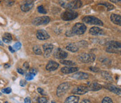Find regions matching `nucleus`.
<instances>
[{
    "instance_id": "f257e3e1",
    "label": "nucleus",
    "mask_w": 121,
    "mask_h": 103,
    "mask_svg": "<svg viewBox=\"0 0 121 103\" xmlns=\"http://www.w3.org/2000/svg\"><path fill=\"white\" fill-rule=\"evenodd\" d=\"M78 17V13L74 11L73 10H66L63 12L61 15V18L64 21H70L74 20Z\"/></svg>"
},
{
    "instance_id": "f03ea898",
    "label": "nucleus",
    "mask_w": 121,
    "mask_h": 103,
    "mask_svg": "<svg viewBox=\"0 0 121 103\" xmlns=\"http://www.w3.org/2000/svg\"><path fill=\"white\" fill-rule=\"evenodd\" d=\"M86 29H87V27L83 23H76L72 27L71 32L74 34L81 35V34H84L86 32Z\"/></svg>"
},
{
    "instance_id": "7ed1b4c3",
    "label": "nucleus",
    "mask_w": 121,
    "mask_h": 103,
    "mask_svg": "<svg viewBox=\"0 0 121 103\" xmlns=\"http://www.w3.org/2000/svg\"><path fill=\"white\" fill-rule=\"evenodd\" d=\"M70 88V83L68 82H64L61 83L60 85L57 88V95L61 98L63 95H64L66 92L69 91V89Z\"/></svg>"
},
{
    "instance_id": "20e7f679",
    "label": "nucleus",
    "mask_w": 121,
    "mask_h": 103,
    "mask_svg": "<svg viewBox=\"0 0 121 103\" xmlns=\"http://www.w3.org/2000/svg\"><path fill=\"white\" fill-rule=\"evenodd\" d=\"M83 22L86 23V24H90V25H101L102 26L103 22L98 19L97 18H95L94 16H86L83 18Z\"/></svg>"
},
{
    "instance_id": "39448f33",
    "label": "nucleus",
    "mask_w": 121,
    "mask_h": 103,
    "mask_svg": "<svg viewBox=\"0 0 121 103\" xmlns=\"http://www.w3.org/2000/svg\"><path fill=\"white\" fill-rule=\"evenodd\" d=\"M51 19L48 16H41V17H37L33 21L32 23L36 26H39L41 25H46L50 22Z\"/></svg>"
},
{
    "instance_id": "423d86ee",
    "label": "nucleus",
    "mask_w": 121,
    "mask_h": 103,
    "mask_svg": "<svg viewBox=\"0 0 121 103\" xmlns=\"http://www.w3.org/2000/svg\"><path fill=\"white\" fill-rule=\"evenodd\" d=\"M95 58H96L95 55L92 53H82L79 56V60L82 62H85V63L92 62L95 60Z\"/></svg>"
},
{
    "instance_id": "0eeeda50",
    "label": "nucleus",
    "mask_w": 121,
    "mask_h": 103,
    "mask_svg": "<svg viewBox=\"0 0 121 103\" xmlns=\"http://www.w3.org/2000/svg\"><path fill=\"white\" fill-rule=\"evenodd\" d=\"M88 88L87 86H79L74 88L72 91V93L75 95H84L88 92Z\"/></svg>"
},
{
    "instance_id": "6e6552de",
    "label": "nucleus",
    "mask_w": 121,
    "mask_h": 103,
    "mask_svg": "<svg viewBox=\"0 0 121 103\" xmlns=\"http://www.w3.org/2000/svg\"><path fill=\"white\" fill-rule=\"evenodd\" d=\"M81 6H82V1H73L68 3L64 7L69 8V10H73V9L79 8Z\"/></svg>"
},
{
    "instance_id": "1a4fd4ad",
    "label": "nucleus",
    "mask_w": 121,
    "mask_h": 103,
    "mask_svg": "<svg viewBox=\"0 0 121 103\" xmlns=\"http://www.w3.org/2000/svg\"><path fill=\"white\" fill-rule=\"evenodd\" d=\"M36 37L39 40H46L50 37V35L46 30L39 29L36 32Z\"/></svg>"
},
{
    "instance_id": "9d476101",
    "label": "nucleus",
    "mask_w": 121,
    "mask_h": 103,
    "mask_svg": "<svg viewBox=\"0 0 121 103\" xmlns=\"http://www.w3.org/2000/svg\"><path fill=\"white\" fill-rule=\"evenodd\" d=\"M25 2H26V3L21 5V7H20L21 10L23 12H28L34 7V3H33L34 1H26Z\"/></svg>"
},
{
    "instance_id": "9b49d317",
    "label": "nucleus",
    "mask_w": 121,
    "mask_h": 103,
    "mask_svg": "<svg viewBox=\"0 0 121 103\" xmlns=\"http://www.w3.org/2000/svg\"><path fill=\"white\" fill-rule=\"evenodd\" d=\"M79 70V68L77 67H64L61 69V72L63 74H71L76 72Z\"/></svg>"
},
{
    "instance_id": "f8f14e48",
    "label": "nucleus",
    "mask_w": 121,
    "mask_h": 103,
    "mask_svg": "<svg viewBox=\"0 0 121 103\" xmlns=\"http://www.w3.org/2000/svg\"><path fill=\"white\" fill-rule=\"evenodd\" d=\"M43 49L44 51V56L48 57L53 50V45L51 44H45L43 45Z\"/></svg>"
},
{
    "instance_id": "ddd939ff",
    "label": "nucleus",
    "mask_w": 121,
    "mask_h": 103,
    "mask_svg": "<svg viewBox=\"0 0 121 103\" xmlns=\"http://www.w3.org/2000/svg\"><path fill=\"white\" fill-rule=\"evenodd\" d=\"M67 55H68V53L64 51L60 48H58L54 53V56L58 59H64L67 57Z\"/></svg>"
},
{
    "instance_id": "4468645a",
    "label": "nucleus",
    "mask_w": 121,
    "mask_h": 103,
    "mask_svg": "<svg viewBox=\"0 0 121 103\" xmlns=\"http://www.w3.org/2000/svg\"><path fill=\"white\" fill-rule=\"evenodd\" d=\"M59 64L57 62H55V61H50L46 67V70L48 71H55L56 70L58 67H59Z\"/></svg>"
},
{
    "instance_id": "2eb2a0df",
    "label": "nucleus",
    "mask_w": 121,
    "mask_h": 103,
    "mask_svg": "<svg viewBox=\"0 0 121 103\" xmlns=\"http://www.w3.org/2000/svg\"><path fill=\"white\" fill-rule=\"evenodd\" d=\"M106 46L111 48L114 50H118V49H121V44L119 41H109L106 43Z\"/></svg>"
},
{
    "instance_id": "dca6fc26",
    "label": "nucleus",
    "mask_w": 121,
    "mask_h": 103,
    "mask_svg": "<svg viewBox=\"0 0 121 103\" xmlns=\"http://www.w3.org/2000/svg\"><path fill=\"white\" fill-rule=\"evenodd\" d=\"M88 91H99L102 88V86L99 84L98 83L96 82H92V83H89L88 86Z\"/></svg>"
},
{
    "instance_id": "f3484780",
    "label": "nucleus",
    "mask_w": 121,
    "mask_h": 103,
    "mask_svg": "<svg viewBox=\"0 0 121 103\" xmlns=\"http://www.w3.org/2000/svg\"><path fill=\"white\" fill-rule=\"evenodd\" d=\"M72 77L74 78H76V79H78V80H83V79L88 78H89V74L88 73H86V72H77L76 74H74Z\"/></svg>"
},
{
    "instance_id": "a211bd4d",
    "label": "nucleus",
    "mask_w": 121,
    "mask_h": 103,
    "mask_svg": "<svg viewBox=\"0 0 121 103\" xmlns=\"http://www.w3.org/2000/svg\"><path fill=\"white\" fill-rule=\"evenodd\" d=\"M89 32L92 35H101L104 34L103 30L98 27H92L90 29Z\"/></svg>"
},
{
    "instance_id": "6ab92c4d",
    "label": "nucleus",
    "mask_w": 121,
    "mask_h": 103,
    "mask_svg": "<svg viewBox=\"0 0 121 103\" xmlns=\"http://www.w3.org/2000/svg\"><path fill=\"white\" fill-rule=\"evenodd\" d=\"M111 20L114 24L118 25H121V16L120 15L115 14V13L111 14Z\"/></svg>"
},
{
    "instance_id": "aec40b11",
    "label": "nucleus",
    "mask_w": 121,
    "mask_h": 103,
    "mask_svg": "<svg viewBox=\"0 0 121 103\" xmlns=\"http://www.w3.org/2000/svg\"><path fill=\"white\" fill-rule=\"evenodd\" d=\"M106 88L109 89L110 91L117 94V95H121V89L113 85H111V84H108L106 86Z\"/></svg>"
},
{
    "instance_id": "412c9836",
    "label": "nucleus",
    "mask_w": 121,
    "mask_h": 103,
    "mask_svg": "<svg viewBox=\"0 0 121 103\" xmlns=\"http://www.w3.org/2000/svg\"><path fill=\"white\" fill-rule=\"evenodd\" d=\"M78 102H79V97L78 96L71 95L65 100L64 103H78Z\"/></svg>"
},
{
    "instance_id": "4be33fe9",
    "label": "nucleus",
    "mask_w": 121,
    "mask_h": 103,
    "mask_svg": "<svg viewBox=\"0 0 121 103\" xmlns=\"http://www.w3.org/2000/svg\"><path fill=\"white\" fill-rule=\"evenodd\" d=\"M66 49L68 51H69L71 52H74V53L77 52L78 51V47L77 46V45L75 44H72V43L68 44V45L66 46Z\"/></svg>"
},
{
    "instance_id": "5701e85b",
    "label": "nucleus",
    "mask_w": 121,
    "mask_h": 103,
    "mask_svg": "<svg viewBox=\"0 0 121 103\" xmlns=\"http://www.w3.org/2000/svg\"><path fill=\"white\" fill-rule=\"evenodd\" d=\"M60 63L67 67H74V65H76V62L71 60H60Z\"/></svg>"
},
{
    "instance_id": "b1692460",
    "label": "nucleus",
    "mask_w": 121,
    "mask_h": 103,
    "mask_svg": "<svg viewBox=\"0 0 121 103\" xmlns=\"http://www.w3.org/2000/svg\"><path fill=\"white\" fill-rule=\"evenodd\" d=\"M101 77L104 79L109 81H111L113 80V78L111 77V75L107 72H101Z\"/></svg>"
},
{
    "instance_id": "393cba45",
    "label": "nucleus",
    "mask_w": 121,
    "mask_h": 103,
    "mask_svg": "<svg viewBox=\"0 0 121 103\" xmlns=\"http://www.w3.org/2000/svg\"><path fill=\"white\" fill-rule=\"evenodd\" d=\"M33 51L34 52V53L36 55H42V51L41 49V47L38 45H35L34 47H33Z\"/></svg>"
},
{
    "instance_id": "a878e982",
    "label": "nucleus",
    "mask_w": 121,
    "mask_h": 103,
    "mask_svg": "<svg viewBox=\"0 0 121 103\" xmlns=\"http://www.w3.org/2000/svg\"><path fill=\"white\" fill-rule=\"evenodd\" d=\"M99 4H102V5L105 6L107 8V9H108L109 11L113 10V9L115 8V6H114L113 5H112L111 4H110V3H107V2H103V3H100Z\"/></svg>"
},
{
    "instance_id": "bb28decb",
    "label": "nucleus",
    "mask_w": 121,
    "mask_h": 103,
    "mask_svg": "<svg viewBox=\"0 0 121 103\" xmlns=\"http://www.w3.org/2000/svg\"><path fill=\"white\" fill-rule=\"evenodd\" d=\"M21 46H22L21 43H20V42H17V43H16V44L13 45V49L15 51H18V50H20V49Z\"/></svg>"
},
{
    "instance_id": "cd10ccee",
    "label": "nucleus",
    "mask_w": 121,
    "mask_h": 103,
    "mask_svg": "<svg viewBox=\"0 0 121 103\" xmlns=\"http://www.w3.org/2000/svg\"><path fill=\"white\" fill-rule=\"evenodd\" d=\"M39 13H42V14H46V10L44 8V7L43 6H39L37 8Z\"/></svg>"
},
{
    "instance_id": "c85d7f7f",
    "label": "nucleus",
    "mask_w": 121,
    "mask_h": 103,
    "mask_svg": "<svg viewBox=\"0 0 121 103\" xmlns=\"http://www.w3.org/2000/svg\"><path fill=\"white\" fill-rule=\"evenodd\" d=\"M101 103H113L112 100L109 97H105Z\"/></svg>"
},
{
    "instance_id": "c756f323",
    "label": "nucleus",
    "mask_w": 121,
    "mask_h": 103,
    "mask_svg": "<svg viewBox=\"0 0 121 103\" xmlns=\"http://www.w3.org/2000/svg\"><path fill=\"white\" fill-rule=\"evenodd\" d=\"M11 91H12V90H11V88H9V87L2 89V93H5V94H10V93H11Z\"/></svg>"
},
{
    "instance_id": "7c9ffc66",
    "label": "nucleus",
    "mask_w": 121,
    "mask_h": 103,
    "mask_svg": "<svg viewBox=\"0 0 121 103\" xmlns=\"http://www.w3.org/2000/svg\"><path fill=\"white\" fill-rule=\"evenodd\" d=\"M34 75H33V74H31V73H27V74H26V76H25V78H26V80H27V81H30V80H32L34 78Z\"/></svg>"
},
{
    "instance_id": "2f4dec72",
    "label": "nucleus",
    "mask_w": 121,
    "mask_h": 103,
    "mask_svg": "<svg viewBox=\"0 0 121 103\" xmlns=\"http://www.w3.org/2000/svg\"><path fill=\"white\" fill-rule=\"evenodd\" d=\"M47 102H48L47 99L44 97H41V98H38V103H47Z\"/></svg>"
},
{
    "instance_id": "473e14b6",
    "label": "nucleus",
    "mask_w": 121,
    "mask_h": 103,
    "mask_svg": "<svg viewBox=\"0 0 121 103\" xmlns=\"http://www.w3.org/2000/svg\"><path fill=\"white\" fill-rule=\"evenodd\" d=\"M4 38H6V39H8V40H9L10 41H11V40H12V36H11V34H9V33H5L4 34Z\"/></svg>"
},
{
    "instance_id": "72a5a7b5",
    "label": "nucleus",
    "mask_w": 121,
    "mask_h": 103,
    "mask_svg": "<svg viewBox=\"0 0 121 103\" xmlns=\"http://www.w3.org/2000/svg\"><path fill=\"white\" fill-rule=\"evenodd\" d=\"M89 69L91 71L94 72H99V69L97 67H90Z\"/></svg>"
},
{
    "instance_id": "f704fd0d",
    "label": "nucleus",
    "mask_w": 121,
    "mask_h": 103,
    "mask_svg": "<svg viewBox=\"0 0 121 103\" xmlns=\"http://www.w3.org/2000/svg\"><path fill=\"white\" fill-rule=\"evenodd\" d=\"M30 73H31V74H33V75L35 76L37 74V70L35 69V68H31L30 70Z\"/></svg>"
},
{
    "instance_id": "c9c22d12",
    "label": "nucleus",
    "mask_w": 121,
    "mask_h": 103,
    "mask_svg": "<svg viewBox=\"0 0 121 103\" xmlns=\"http://www.w3.org/2000/svg\"><path fill=\"white\" fill-rule=\"evenodd\" d=\"M65 35H66V37H73L74 34L72 33L71 31H66V33H65Z\"/></svg>"
},
{
    "instance_id": "e433bc0d",
    "label": "nucleus",
    "mask_w": 121,
    "mask_h": 103,
    "mask_svg": "<svg viewBox=\"0 0 121 103\" xmlns=\"http://www.w3.org/2000/svg\"><path fill=\"white\" fill-rule=\"evenodd\" d=\"M37 91H38L40 94H41L42 95H46L45 91H44L42 88H39L37 89Z\"/></svg>"
},
{
    "instance_id": "4c0bfd02",
    "label": "nucleus",
    "mask_w": 121,
    "mask_h": 103,
    "mask_svg": "<svg viewBox=\"0 0 121 103\" xmlns=\"http://www.w3.org/2000/svg\"><path fill=\"white\" fill-rule=\"evenodd\" d=\"M17 72L19 73V74H25V71L23 70V69H20V68H18L17 69Z\"/></svg>"
},
{
    "instance_id": "58836bf2",
    "label": "nucleus",
    "mask_w": 121,
    "mask_h": 103,
    "mask_svg": "<svg viewBox=\"0 0 121 103\" xmlns=\"http://www.w3.org/2000/svg\"><path fill=\"white\" fill-rule=\"evenodd\" d=\"M26 84H27V82H26L25 80H21V81H20V85L21 86H25Z\"/></svg>"
},
{
    "instance_id": "ea45409f",
    "label": "nucleus",
    "mask_w": 121,
    "mask_h": 103,
    "mask_svg": "<svg viewBox=\"0 0 121 103\" xmlns=\"http://www.w3.org/2000/svg\"><path fill=\"white\" fill-rule=\"evenodd\" d=\"M23 67H24V68H25V69L28 70V69H29V67H30L29 63H28V62H25V63L23 64Z\"/></svg>"
},
{
    "instance_id": "a19ab883",
    "label": "nucleus",
    "mask_w": 121,
    "mask_h": 103,
    "mask_svg": "<svg viewBox=\"0 0 121 103\" xmlns=\"http://www.w3.org/2000/svg\"><path fill=\"white\" fill-rule=\"evenodd\" d=\"M24 103H31L30 98H25Z\"/></svg>"
},
{
    "instance_id": "79ce46f5",
    "label": "nucleus",
    "mask_w": 121,
    "mask_h": 103,
    "mask_svg": "<svg viewBox=\"0 0 121 103\" xmlns=\"http://www.w3.org/2000/svg\"><path fill=\"white\" fill-rule=\"evenodd\" d=\"M6 5L7 6H12V5H13V4H14V1H6Z\"/></svg>"
},
{
    "instance_id": "37998d69",
    "label": "nucleus",
    "mask_w": 121,
    "mask_h": 103,
    "mask_svg": "<svg viewBox=\"0 0 121 103\" xmlns=\"http://www.w3.org/2000/svg\"><path fill=\"white\" fill-rule=\"evenodd\" d=\"M2 39H3V41H4V42H5V43H6V44H8V43H10V42H11V41H10L9 40L6 39V38H4V37H3Z\"/></svg>"
},
{
    "instance_id": "c03bdc74",
    "label": "nucleus",
    "mask_w": 121,
    "mask_h": 103,
    "mask_svg": "<svg viewBox=\"0 0 121 103\" xmlns=\"http://www.w3.org/2000/svg\"><path fill=\"white\" fill-rule=\"evenodd\" d=\"M8 49H9L10 52H11L12 53H13L15 52V50H14V49H13L11 46H9V47H8Z\"/></svg>"
},
{
    "instance_id": "a18cd8bd",
    "label": "nucleus",
    "mask_w": 121,
    "mask_h": 103,
    "mask_svg": "<svg viewBox=\"0 0 121 103\" xmlns=\"http://www.w3.org/2000/svg\"><path fill=\"white\" fill-rule=\"evenodd\" d=\"M81 103H91V102L89 100H83Z\"/></svg>"
},
{
    "instance_id": "49530a36",
    "label": "nucleus",
    "mask_w": 121,
    "mask_h": 103,
    "mask_svg": "<svg viewBox=\"0 0 121 103\" xmlns=\"http://www.w3.org/2000/svg\"><path fill=\"white\" fill-rule=\"evenodd\" d=\"M10 64H8V63H6L5 65H4V68H8V67H10Z\"/></svg>"
},
{
    "instance_id": "de8ad7c7",
    "label": "nucleus",
    "mask_w": 121,
    "mask_h": 103,
    "mask_svg": "<svg viewBox=\"0 0 121 103\" xmlns=\"http://www.w3.org/2000/svg\"><path fill=\"white\" fill-rule=\"evenodd\" d=\"M111 2H116V3H118V2H121V1L119 0V1H114V0H111Z\"/></svg>"
},
{
    "instance_id": "09e8293b",
    "label": "nucleus",
    "mask_w": 121,
    "mask_h": 103,
    "mask_svg": "<svg viewBox=\"0 0 121 103\" xmlns=\"http://www.w3.org/2000/svg\"><path fill=\"white\" fill-rule=\"evenodd\" d=\"M0 45H1V46H3V43L1 42V41H0Z\"/></svg>"
},
{
    "instance_id": "8fccbe9b",
    "label": "nucleus",
    "mask_w": 121,
    "mask_h": 103,
    "mask_svg": "<svg viewBox=\"0 0 121 103\" xmlns=\"http://www.w3.org/2000/svg\"><path fill=\"white\" fill-rule=\"evenodd\" d=\"M55 103L54 101H52V103Z\"/></svg>"
},
{
    "instance_id": "3c124183",
    "label": "nucleus",
    "mask_w": 121,
    "mask_h": 103,
    "mask_svg": "<svg viewBox=\"0 0 121 103\" xmlns=\"http://www.w3.org/2000/svg\"><path fill=\"white\" fill-rule=\"evenodd\" d=\"M5 103H8V102H5Z\"/></svg>"
},
{
    "instance_id": "603ef678",
    "label": "nucleus",
    "mask_w": 121,
    "mask_h": 103,
    "mask_svg": "<svg viewBox=\"0 0 121 103\" xmlns=\"http://www.w3.org/2000/svg\"><path fill=\"white\" fill-rule=\"evenodd\" d=\"M1 95V93H0V95Z\"/></svg>"
}]
</instances>
